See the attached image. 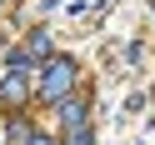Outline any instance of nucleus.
Instances as JSON below:
<instances>
[{"instance_id": "obj_2", "label": "nucleus", "mask_w": 155, "mask_h": 145, "mask_svg": "<svg viewBox=\"0 0 155 145\" xmlns=\"http://www.w3.org/2000/svg\"><path fill=\"white\" fill-rule=\"evenodd\" d=\"M5 100L10 105L25 100V65H10V75H5Z\"/></svg>"}, {"instance_id": "obj_5", "label": "nucleus", "mask_w": 155, "mask_h": 145, "mask_svg": "<svg viewBox=\"0 0 155 145\" xmlns=\"http://www.w3.org/2000/svg\"><path fill=\"white\" fill-rule=\"evenodd\" d=\"M25 145H55V140H45V135H35V130H30V140H25Z\"/></svg>"}, {"instance_id": "obj_1", "label": "nucleus", "mask_w": 155, "mask_h": 145, "mask_svg": "<svg viewBox=\"0 0 155 145\" xmlns=\"http://www.w3.org/2000/svg\"><path fill=\"white\" fill-rule=\"evenodd\" d=\"M75 90V60H50L45 65V75H40V95L45 100H65V95Z\"/></svg>"}, {"instance_id": "obj_3", "label": "nucleus", "mask_w": 155, "mask_h": 145, "mask_svg": "<svg viewBox=\"0 0 155 145\" xmlns=\"http://www.w3.org/2000/svg\"><path fill=\"white\" fill-rule=\"evenodd\" d=\"M55 105H60V125H65V130L85 125V100H55Z\"/></svg>"}, {"instance_id": "obj_4", "label": "nucleus", "mask_w": 155, "mask_h": 145, "mask_svg": "<svg viewBox=\"0 0 155 145\" xmlns=\"http://www.w3.org/2000/svg\"><path fill=\"white\" fill-rule=\"evenodd\" d=\"M25 140H30V125H25V120H10V145H25Z\"/></svg>"}]
</instances>
